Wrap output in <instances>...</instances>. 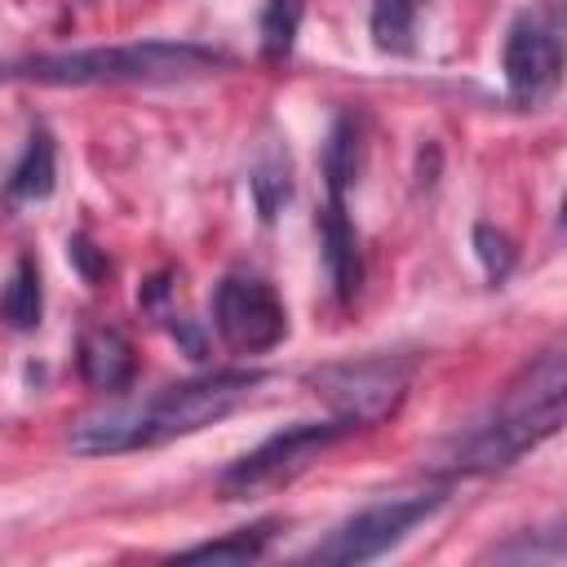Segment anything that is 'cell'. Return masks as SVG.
Here are the masks:
<instances>
[{"label":"cell","mask_w":567,"mask_h":567,"mask_svg":"<svg viewBox=\"0 0 567 567\" xmlns=\"http://www.w3.org/2000/svg\"><path fill=\"white\" fill-rule=\"evenodd\" d=\"M261 381H266V372H257V368H226V372H204V377L177 381L146 403H120L97 416H84L71 430V452L75 456H115V452H137V447H155L168 439H186V434L230 416L239 403H248Z\"/></svg>","instance_id":"6da1fadb"},{"label":"cell","mask_w":567,"mask_h":567,"mask_svg":"<svg viewBox=\"0 0 567 567\" xmlns=\"http://www.w3.org/2000/svg\"><path fill=\"white\" fill-rule=\"evenodd\" d=\"M563 394H567V368H563V350L554 346L536 363H527L518 381L505 385V394L465 439H456V447L447 452V470L487 474V470L514 465L523 452L558 434Z\"/></svg>","instance_id":"7a4b0ae2"},{"label":"cell","mask_w":567,"mask_h":567,"mask_svg":"<svg viewBox=\"0 0 567 567\" xmlns=\"http://www.w3.org/2000/svg\"><path fill=\"white\" fill-rule=\"evenodd\" d=\"M217 66H230V53L190 44V40H137V44H97L71 53H35L22 62H0V80H31L53 89L84 84H173L195 80Z\"/></svg>","instance_id":"3957f363"},{"label":"cell","mask_w":567,"mask_h":567,"mask_svg":"<svg viewBox=\"0 0 567 567\" xmlns=\"http://www.w3.org/2000/svg\"><path fill=\"white\" fill-rule=\"evenodd\" d=\"M359 425L346 416H328V421H297L279 434H270L266 443H257L252 452H244L239 461H230L217 474V496L221 501H252L266 492L288 487L297 474H306L332 443H341L346 434H354Z\"/></svg>","instance_id":"277c9868"},{"label":"cell","mask_w":567,"mask_h":567,"mask_svg":"<svg viewBox=\"0 0 567 567\" xmlns=\"http://www.w3.org/2000/svg\"><path fill=\"white\" fill-rule=\"evenodd\" d=\"M315 394L346 421H354L359 430L372 421H385L408 385H412V359L408 354H363V359H341V363H323L310 377Z\"/></svg>","instance_id":"5b68a950"},{"label":"cell","mask_w":567,"mask_h":567,"mask_svg":"<svg viewBox=\"0 0 567 567\" xmlns=\"http://www.w3.org/2000/svg\"><path fill=\"white\" fill-rule=\"evenodd\" d=\"M443 505V492H408V496H385L377 505H363L359 514H350L323 545H315L306 554V563H328V567H354V563H372L385 549H394L416 523H425L434 509Z\"/></svg>","instance_id":"8992f818"},{"label":"cell","mask_w":567,"mask_h":567,"mask_svg":"<svg viewBox=\"0 0 567 567\" xmlns=\"http://www.w3.org/2000/svg\"><path fill=\"white\" fill-rule=\"evenodd\" d=\"M213 323L235 354H266L288 337L284 297L261 275H226L213 292Z\"/></svg>","instance_id":"52a82bcc"},{"label":"cell","mask_w":567,"mask_h":567,"mask_svg":"<svg viewBox=\"0 0 567 567\" xmlns=\"http://www.w3.org/2000/svg\"><path fill=\"white\" fill-rule=\"evenodd\" d=\"M501 71H505V93L514 106H545L563 80V40H558V22L545 18L540 9H523L509 22L505 35V53H501Z\"/></svg>","instance_id":"ba28073f"},{"label":"cell","mask_w":567,"mask_h":567,"mask_svg":"<svg viewBox=\"0 0 567 567\" xmlns=\"http://www.w3.org/2000/svg\"><path fill=\"white\" fill-rule=\"evenodd\" d=\"M319 244H323V270L337 301H354V292L363 288V248L341 195H328L319 213Z\"/></svg>","instance_id":"9c48e42d"},{"label":"cell","mask_w":567,"mask_h":567,"mask_svg":"<svg viewBox=\"0 0 567 567\" xmlns=\"http://www.w3.org/2000/svg\"><path fill=\"white\" fill-rule=\"evenodd\" d=\"M137 372V354H133V341L115 328H89L80 337V377L84 385L102 390V394H115L133 381Z\"/></svg>","instance_id":"30bf717a"},{"label":"cell","mask_w":567,"mask_h":567,"mask_svg":"<svg viewBox=\"0 0 567 567\" xmlns=\"http://www.w3.org/2000/svg\"><path fill=\"white\" fill-rule=\"evenodd\" d=\"M58 186V146H53V133L44 124L31 128L13 173L4 177V204H35V199H49Z\"/></svg>","instance_id":"8fae6325"},{"label":"cell","mask_w":567,"mask_h":567,"mask_svg":"<svg viewBox=\"0 0 567 567\" xmlns=\"http://www.w3.org/2000/svg\"><path fill=\"white\" fill-rule=\"evenodd\" d=\"M359 168H363V124L359 115H337L332 128H328V142H323V182H328V195H341L359 182Z\"/></svg>","instance_id":"7c38bea8"},{"label":"cell","mask_w":567,"mask_h":567,"mask_svg":"<svg viewBox=\"0 0 567 567\" xmlns=\"http://www.w3.org/2000/svg\"><path fill=\"white\" fill-rule=\"evenodd\" d=\"M275 532H279V523H275V518H261V523L235 527L230 536H217V540L190 545V549H182L177 558H182V563H235V567H244V563L266 558V549H270Z\"/></svg>","instance_id":"4fadbf2b"},{"label":"cell","mask_w":567,"mask_h":567,"mask_svg":"<svg viewBox=\"0 0 567 567\" xmlns=\"http://www.w3.org/2000/svg\"><path fill=\"white\" fill-rule=\"evenodd\" d=\"M40 315H44V292H40V270L31 257H18L13 275L4 279L0 288V319L18 332H31L40 328Z\"/></svg>","instance_id":"5bb4252c"},{"label":"cell","mask_w":567,"mask_h":567,"mask_svg":"<svg viewBox=\"0 0 567 567\" xmlns=\"http://www.w3.org/2000/svg\"><path fill=\"white\" fill-rule=\"evenodd\" d=\"M425 0H372V44L381 53H412Z\"/></svg>","instance_id":"9a60e30c"},{"label":"cell","mask_w":567,"mask_h":567,"mask_svg":"<svg viewBox=\"0 0 567 567\" xmlns=\"http://www.w3.org/2000/svg\"><path fill=\"white\" fill-rule=\"evenodd\" d=\"M301 18H306V0H266L261 4V58L266 62H288Z\"/></svg>","instance_id":"2e32d148"},{"label":"cell","mask_w":567,"mask_h":567,"mask_svg":"<svg viewBox=\"0 0 567 567\" xmlns=\"http://www.w3.org/2000/svg\"><path fill=\"white\" fill-rule=\"evenodd\" d=\"M252 199H257V213L261 221H270L288 199H292V168H288V155H270L257 173H252Z\"/></svg>","instance_id":"e0dca14e"},{"label":"cell","mask_w":567,"mask_h":567,"mask_svg":"<svg viewBox=\"0 0 567 567\" xmlns=\"http://www.w3.org/2000/svg\"><path fill=\"white\" fill-rule=\"evenodd\" d=\"M474 252H478V261H483V270H487L492 284H501V279L509 275V266H514V244H509V235L496 230V226H487V221L474 226Z\"/></svg>","instance_id":"ac0fdd59"},{"label":"cell","mask_w":567,"mask_h":567,"mask_svg":"<svg viewBox=\"0 0 567 567\" xmlns=\"http://www.w3.org/2000/svg\"><path fill=\"white\" fill-rule=\"evenodd\" d=\"M66 257L75 261V270L89 279V284H97V279H106V270H111V261H106V252L89 239V235H71L66 239Z\"/></svg>","instance_id":"d6986e66"}]
</instances>
